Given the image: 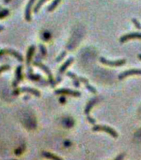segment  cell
I'll return each instance as SVG.
<instances>
[{
	"instance_id": "cell-28",
	"label": "cell",
	"mask_w": 141,
	"mask_h": 160,
	"mask_svg": "<svg viewBox=\"0 0 141 160\" xmlns=\"http://www.w3.org/2000/svg\"><path fill=\"white\" fill-rule=\"evenodd\" d=\"M4 29V28H3V27H2V26H0V32H1V31H2V30Z\"/></svg>"
},
{
	"instance_id": "cell-2",
	"label": "cell",
	"mask_w": 141,
	"mask_h": 160,
	"mask_svg": "<svg viewBox=\"0 0 141 160\" xmlns=\"http://www.w3.org/2000/svg\"><path fill=\"white\" fill-rule=\"evenodd\" d=\"M92 130L96 132V131H104V132L109 133L110 135H111L112 137L117 138L118 137V133L114 128L106 126V125H95L94 127L92 128Z\"/></svg>"
},
{
	"instance_id": "cell-5",
	"label": "cell",
	"mask_w": 141,
	"mask_h": 160,
	"mask_svg": "<svg viewBox=\"0 0 141 160\" xmlns=\"http://www.w3.org/2000/svg\"><path fill=\"white\" fill-rule=\"evenodd\" d=\"M56 94H67L71 95V96H74V97H80L81 96V92L78 91H74L72 89H67V88H61V89H57L55 91Z\"/></svg>"
},
{
	"instance_id": "cell-23",
	"label": "cell",
	"mask_w": 141,
	"mask_h": 160,
	"mask_svg": "<svg viewBox=\"0 0 141 160\" xmlns=\"http://www.w3.org/2000/svg\"><path fill=\"white\" fill-rule=\"evenodd\" d=\"M66 54H67V52H62V53H61V54H60L59 56H58V57L57 58V59H56V61H57V62H60L61 60L63 59V58H64L65 56H66Z\"/></svg>"
},
{
	"instance_id": "cell-8",
	"label": "cell",
	"mask_w": 141,
	"mask_h": 160,
	"mask_svg": "<svg viewBox=\"0 0 141 160\" xmlns=\"http://www.w3.org/2000/svg\"><path fill=\"white\" fill-rule=\"evenodd\" d=\"M0 54H10L12 55L13 57H15L17 58L18 61L22 62L23 60V58L19 52H17V51H14V50H11V49H2L0 50Z\"/></svg>"
},
{
	"instance_id": "cell-27",
	"label": "cell",
	"mask_w": 141,
	"mask_h": 160,
	"mask_svg": "<svg viewBox=\"0 0 141 160\" xmlns=\"http://www.w3.org/2000/svg\"><path fill=\"white\" fill-rule=\"evenodd\" d=\"M60 102H65V98H60Z\"/></svg>"
},
{
	"instance_id": "cell-25",
	"label": "cell",
	"mask_w": 141,
	"mask_h": 160,
	"mask_svg": "<svg viewBox=\"0 0 141 160\" xmlns=\"http://www.w3.org/2000/svg\"><path fill=\"white\" fill-rule=\"evenodd\" d=\"M87 120H88V122H91L92 124H95V123H96V120H95L93 118L91 117L90 115L89 116H87Z\"/></svg>"
},
{
	"instance_id": "cell-15",
	"label": "cell",
	"mask_w": 141,
	"mask_h": 160,
	"mask_svg": "<svg viewBox=\"0 0 141 160\" xmlns=\"http://www.w3.org/2000/svg\"><path fill=\"white\" fill-rule=\"evenodd\" d=\"M96 102H97V100L94 99V98H92V99H91L89 102H88V103H87V106H86V108H85V113H86L87 116H89L90 111H91L92 108L94 106V104Z\"/></svg>"
},
{
	"instance_id": "cell-20",
	"label": "cell",
	"mask_w": 141,
	"mask_h": 160,
	"mask_svg": "<svg viewBox=\"0 0 141 160\" xmlns=\"http://www.w3.org/2000/svg\"><path fill=\"white\" fill-rule=\"evenodd\" d=\"M132 22L134 24V26L136 27V28L138 29H141V23L136 19V18H132Z\"/></svg>"
},
{
	"instance_id": "cell-17",
	"label": "cell",
	"mask_w": 141,
	"mask_h": 160,
	"mask_svg": "<svg viewBox=\"0 0 141 160\" xmlns=\"http://www.w3.org/2000/svg\"><path fill=\"white\" fill-rule=\"evenodd\" d=\"M27 78L31 79L32 81H40V80L42 79V78L41 77V75L37 74H33L32 73V68H29V71L27 72Z\"/></svg>"
},
{
	"instance_id": "cell-30",
	"label": "cell",
	"mask_w": 141,
	"mask_h": 160,
	"mask_svg": "<svg viewBox=\"0 0 141 160\" xmlns=\"http://www.w3.org/2000/svg\"><path fill=\"white\" fill-rule=\"evenodd\" d=\"M9 1H10V0H4V2H5V3H7V2H9Z\"/></svg>"
},
{
	"instance_id": "cell-19",
	"label": "cell",
	"mask_w": 141,
	"mask_h": 160,
	"mask_svg": "<svg viewBox=\"0 0 141 160\" xmlns=\"http://www.w3.org/2000/svg\"><path fill=\"white\" fill-rule=\"evenodd\" d=\"M47 1H48V0H39L38 1V2L37 3V5L34 7V9H33V11H34L35 13H37L38 11H39V9L41 8V7L42 6V4L43 3H45V2H47Z\"/></svg>"
},
{
	"instance_id": "cell-10",
	"label": "cell",
	"mask_w": 141,
	"mask_h": 160,
	"mask_svg": "<svg viewBox=\"0 0 141 160\" xmlns=\"http://www.w3.org/2000/svg\"><path fill=\"white\" fill-rule=\"evenodd\" d=\"M22 78H23V77H22V66H18L16 69V77H15L14 81L12 82V86L14 88H17L18 83L22 80Z\"/></svg>"
},
{
	"instance_id": "cell-11",
	"label": "cell",
	"mask_w": 141,
	"mask_h": 160,
	"mask_svg": "<svg viewBox=\"0 0 141 160\" xmlns=\"http://www.w3.org/2000/svg\"><path fill=\"white\" fill-rule=\"evenodd\" d=\"M35 0H29V2L27 4L26 7V10H25V18L27 22H30L32 20V16H31V10H32V7L33 3H34Z\"/></svg>"
},
{
	"instance_id": "cell-21",
	"label": "cell",
	"mask_w": 141,
	"mask_h": 160,
	"mask_svg": "<svg viewBox=\"0 0 141 160\" xmlns=\"http://www.w3.org/2000/svg\"><path fill=\"white\" fill-rule=\"evenodd\" d=\"M8 10L7 9H4V10H2V11H0V18H5L6 16L8 15Z\"/></svg>"
},
{
	"instance_id": "cell-24",
	"label": "cell",
	"mask_w": 141,
	"mask_h": 160,
	"mask_svg": "<svg viewBox=\"0 0 141 160\" xmlns=\"http://www.w3.org/2000/svg\"><path fill=\"white\" fill-rule=\"evenodd\" d=\"M9 69V66L8 65H3V66H1L0 67V72H3V71H6V70Z\"/></svg>"
},
{
	"instance_id": "cell-26",
	"label": "cell",
	"mask_w": 141,
	"mask_h": 160,
	"mask_svg": "<svg viewBox=\"0 0 141 160\" xmlns=\"http://www.w3.org/2000/svg\"><path fill=\"white\" fill-rule=\"evenodd\" d=\"M125 157V153H120V155H118L116 158H115V160H123Z\"/></svg>"
},
{
	"instance_id": "cell-16",
	"label": "cell",
	"mask_w": 141,
	"mask_h": 160,
	"mask_svg": "<svg viewBox=\"0 0 141 160\" xmlns=\"http://www.w3.org/2000/svg\"><path fill=\"white\" fill-rule=\"evenodd\" d=\"M67 76H69L70 78H72V79H73V84H74L75 87L79 88V86H80L79 77H77V75L74 74V73L72 72H67Z\"/></svg>"
},
{
	"instance_id": "cell-14",
	"label": "cell",
	"mask_w": 141,
	"mask_h": 160,
	"mask_svg": "<svg viewBox=\"0 0 141 160\" xmlns=\"http://www.w3.org/2000/svg\"><path fill=\"white\" fill-rule=\"evenodd\" d=\"M35 52V46L34 45H32L30 46V48H28V51H27V64L29 65L31 63V60H32V58L33 56V53Z\"/></svg>"
},
{
	"instance_id": "cell-29",
	"label": "cell",
	"mask_w": 141,
	"mask_h": 160,
	"mask_svg": "<svg viewBox=\"0 0 141 160\" xmlns=\"http://www.w3.org/2000/svg\"><path fill=\"white\" fill-rule=\"evenodd\" d=\"M138 58H139V59L141 60V53H139V54H138Z\"/></svg>"
},
{
	"instance_id": "cell-18",
	"label": "cell",
	"mask_w": 141,
	"mask_h": 160,
	"mask_svg": "<svg viewBox=\"0 0 141 160\" xmlns=\"http://www.w3.org/2000/svg\"><path fill=\"white\" fill-rule=\"evenodd\" d=\"M60 2H61V0H54V1L52 2V4L50 5V6H48V8H47V11H48V12H52V11H53V10L58 6Z\"/></svg>"
},
{
	"instance_id": "cell-7",
	"label": "cell",
	"mask_w": 141,
	"mask_h": 160,
	"mask_svg": "<svg viewBox=\"0 0 141 160\" xmlns=\"http://www.w3.org/2000/svg\"><path fill=\"white\" fill-rule=\"evenodd\" d=\"M131 75H141V69H129L127 71L121 72L119 75V79L123 80L125 78L128 77V76H131Z\"/></svg>"
},
{
	"instance_id": "cell-12",
	"label": "cell",
	"mask_w": 141,
	"mask_h": 160,
	"mask_svg": "<svg viewBox=\"0 0 141 160\" xmlns=\"http://www.w3.org/2000/svg\"><path fill=\"white\" fill-rule=\"evenodd\" d=\"M79 80H80V82H82L83 83H84V85L86 86L87 90H89L90 92H93V93H96V89L94 87H92V85L89 84L88 80H87V78H85L83 77H79Z\"/></svg>"
},
{
	"instance_id": "cell-22",
	"label": "cell",
	"mask_w": 141,
	"mask_h": 160,
	"mask_svg": "<svg viewBox=\"0 0 141 160\" xmlns=\"http://www.w3.org/2000/svg\"><path fill=\"white\" fill-rule=\"evenodd\" d=\"M39 47H40V51H41V53H42V55L43 56V57H45V56L47 55V50H46V48H45L42 44L40 45Z\"/></svg>"
},
{
	"instance_id": "cell-4",
	"label": "cell",
	"mask_w": 141,
	"mask_h": 160,
	"mask_svg": "<svg viewBox=\"0 0 141 160\" xmlns=\"http://www.w3.org/2000/svg\"><path fill=\"white\" fill-rule=\"evenodd\" d=\"M100 61L105 65H108L110 67H118V66H121L124 65L126 62L125 59H120V60H115V61H111V60H107L106 58H105L103 57L100 58Z\"/></svg>"
},
{
	"instance_id": "cell-1",
	"label": "cell",
	"mask_w": 141,
	"mask_h": 160,
	"mask_svg": "<svg viewBox=\"0 0 141 160\" xmlns=\"http://www.w3.org/2000/svg\"><path fill=\"white\" fill-rule=\"evenodd\" d=\"M33 64L36 65V66H37V67H39L41 69L43 70V71H44V72L47 73V76H48V82H49V83L51 84V86H52V88H54L55 85L57 84V81H55L54 78H53V77H52V72H51V70H50L49 68H48L46 66V65H44L41 62L35 61V62H33Z\"/></svg>"
},
{
	"instance_id": "cell-9",
	"label": "cell",
	"mask_w": 141,
	"mask_h": 160,
	"mask_svg": "<svg viewBox=\"0 0 141 160\" xmlns=\"http://www.w3.org/2000/svg\"><path fill=\"white\" fill-rule=\"evenodd\" d=\"M20 92H29V93H32V94H34L35 96L37 97H39L40 92L38 90L34 89V88H18V89L15 90L14 91V94H19Z\"/></svg>"
},
{
	"instance_id": "cell-3",
	"label": "cell",
	"mask_w": 141,
	"mask_h": 160,
	"mask_svg": "<svg viewBox=\"0 0 141 160\" xmlns=\"http://www.w3.org/2000/svg\"><path fill=\"white\" fill-rule=\"evenodd\" d=\"M73 61H74V59H73V58H68V59L66 61V62L62 64V66L59 68V70H58V73H57V82H60L61 81H62V74L64 73L65 72H66V70H67V68L68 67H69L70 65L72 64V62H73Z\"/></svg>"
},
{
	"instance_id": "cell-13",
	"label": "cell",
	"mask_w": 141,
	"mask_h": 160,
	"mask_svg": "<svg viewBox=\"0 0 141 160\" xmlns=\"http://www.w3.org/2000/svg\"><path fill=\"white\" fill-rule=\"evenodd\" d=\"M42 155L44 158H48V159L50 160H63L62 158L58 157V156H57V155L53 154V153H52V152H45L44 151V152H42Z\"/></svg>"
},
{
	"instance_id": "cell-6",
	"label": "cell",
	"mask_w": 141,
	"mask_h": 160,
	"mask_svg": "<svg viewBox=\"0 0 141 160\" xmlns=\"http://www.w3.org/2000/svg\"><path fill=\"white\" fill-rule=\"evenodd\" d=\"M134 38H138L141 39V32H130V33H127V34L122 36L120 38V42H125L128 41V40L134 39Z\"/></svg>"
},
{
	"instance_id": "cell-31",
	"label": "cell",
	"mask_w": 141,
	"mask_h": 160,
	"mask_svg": "<svg viewBox=\"0 0 141 160\" xmlns=\"http://www.w3.org/2000/svg\"><path fill=\"white\" fill-rule=\"evenodd\" d=\"M12 160H16V159H12Z\"/></svg>"
}]
</instances>
